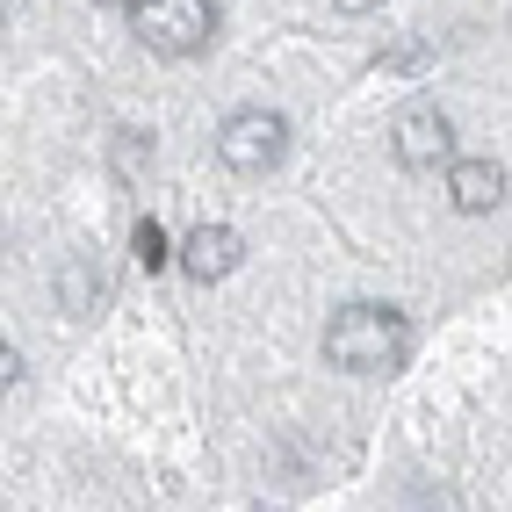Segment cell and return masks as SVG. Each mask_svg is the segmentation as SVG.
Listing matches in <instances>:
<instances>
[{"label": "cell", "instance_id": "6da1fadb", "mask_svg": "<svg viewBox=\"0 0 512 512\" xmlns=\"http://www.w3.org/2000/svg\"><path fill=\"white\" fill-rule=\"evenodd\" d=\"M412 354V325H404L397 303H347L325 325V361L347 375H390Z\"/></svg>", "mask_w": 512, "mask_h": 512}, {"label": "cell", "instance_id": "7a4b0ae2", "mask_svg": "<svg viewBox=\"0 0 512 512\" xmlns=\"http://www.w3.org/2000/svg\"><path fill=\"white\" fill-rule=\"evenodd\" d=\"M138 22V44L159 51V58H188L217 37V0H138L130 8Z\"/></svg>", "mask_w": 512, "mask_h": 512}, {"label": "cell", "instance_id": "3957f363", "mask_svg": "<svg viewBox=\"0 0 512 512\" xmlns=\"http://www.w3.org/2000/svg\"><path fill=\"white\" fill-rule=\"evenodd\" d=\"M282 152H289V116H275V109H238L217 130V159L231 174H267Z\"/></svg>", "mask_w": 512, "mask_h": 512}, {"label": "cell", "instance_id": "277c9868", "mask_svg": "<svg viewBox=\"0 0 512 512\" xmlns=\"http://www.w3.org/2000/svg\"><path fill=\"white\" fill-rule=\"evenodd\" d=\"M390 145H397V159L412 166V174H426V166H440V159H455V123L433 109V101H412L397 123H390Z\"/></svg>", "mask_w": 512, "mask_h": 512}, {"label": "cell", "instance_id": "5b68a950", "mask_svg": "<svg viewBox=\"0 0 512 512\" xmlns=\"http://www.w3.org/2000/svg\"><path fill=\"white\" fill-rule=\"evenodd\" d=\"M238 260H246V238H238L231 224H195L181 238V267H188V282H202V289L238 275Z\"/></svg>", "mask_w": 512, "mask_h": 512}, {"label": "cell", "instance_id": "8992f818", "mask_svg": "<svg viewBox=\"0 0 512 512\" xmlns=\"http://www.w3.org/2000/svg\"><path fill=\"white\" fill-rule=\"evenodd\" d=\"M448 202H455L462 217H491L498 202H505V166H498V159H455Z\"/></svg>", "mask_w": 512, "mask_h": 512}, {"label": "cell", "instance_id": "52a82bcc", "mask_svg": "<svg viewBox=\"0 0 512 512\" xmlns=\"http://www.w3.org/2000/svg\"><path fill=\"white\" fill-rule=\"evenodd\" d=\"M101 296H109L101 267H87V260H65V267H58V303H65L73 318H94V311H101Z\"/></svg>", "mask_w": 512, "mask_h": 512}, {"label": "cell", "instance_id": "ba28073f", "mask_svg": "<svg viewBox=\"0 0 512 512\" xmlns=\"http://www.w3.org/2000/svg\"><path fill=\"white\" fill-rule=\"evenodd\" d=\"M130 246H138V267H145V275H159V267L174 260V238H166V224H159V217H138Z\"/></svg>", "mask_w": 512, "mask_h": 512}, {"label": "cell", "instance_id": "9c48e42d", "mask_svg": "<svg viewBox=\"0 0 512 512\" xmlns=\"http://www.w3.org/2000/svg\"><path fill=\"white\" fill-rule=\"evenodd\" d=\"M8 390H22V354L0 339V397H8Z\"/></svg>", "mask_w": 512, "mask_h": 512}, {"label": "cell", "instance_id": "30bf717a", "mask_svg": "<svg viewBox=\"0 0 512 512\" xmlns=\"http://www.w3.org/2000/svg\"><path fill=\"white\" fill-rule=\"evenodd\" d=\"M339 15H368V8H383V0H332Z\"/></svg>", "mask_w": 512, "mask_h": 512}, {"label": "cell", "instance_id": "8fae6325", "mask_svg": "<svg viewBox=\"0 0 512 512\" xmlns=\"http://www.w3.org/2000/svg\"><path fill=\"white\" fill-rule=\"evenodd\" d=\"M109 8H138V0H109Z\"/></svg>", "mask_w": 512, "mask_h": 512}, {"label": "cell", "instance_id": "7c38bea8", "mask_svg": "<svg viewBox=\"0 0 512 512\" xmlns=\"http://www.w3.org/2000/svg\"><path fill=\"white\" fill-rule=\"evenodd\" d=\"M8 8H15V0H0V15H8Z\"/></svg>", "mask_w": 512, "mask_h": 512}]
</instances>
